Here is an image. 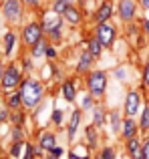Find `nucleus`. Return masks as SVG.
Instances as JSON below:
<instances>
[{
	"instance_id": "17",
	"label": "nucleus",
	"mask_w": 149,
	"mask_h": 159,
	"mask_svg": "<svg viewBox=\"0 0 149 159\" xmlns=\"http://www.w3.org/2000/svg\"><path fill=\"white\" fill-rule=\"evenodd\" d=\"M67 8H69V0H56L55 6H52V10H55L56 14H65Z\"/></svg>"
},
{
	"instance_id": "26",
	"label": "nucleus",
	"mask_w": 149,
	"mask_h": 159,
	"mask_svg": "<svg viewBox=\"0 0 149 159\" xmlns=\"http://www.w3.org/2000/svg\"><path fill=\"white\" fill-rule=\"evenodd\" d=\"M101 159H115V151H113V149H111V147H107L105 151H103Z\"/></svg>"
},
{
	"instance_id": "16",
	"label": "nucleus",
	"mask_w": 149,
	"mask_h": 159,
	"mask_svg": "<svg viewBox=\"0 0 149 159\" xmlns=\"http://www.w3.org/2000/svg\"><path fill=\"white\" fill-rule=\"evenodd\" d=\"M101 40H99V39H93V40H91V43H89V52L91 54H93V57H99V54H101Z\"/></svg>"
},
{
	"instance_id": "42",
	"label": "nucleus",
	"mask_w": 149,
	"mask_h": 159,
	"mask_svg": "<svg viewBox=\"0 0 149 159\" xmlns=\"http://www.w3.org/2000/svg\"><path fill=\"white\" fill-rule=\"evenodd\" d=\"M26 2H28V4H36V0H26Z\"/></svg>"
},
{
	"instance_id": "2",
	"label": "nucleus",
	"mask_w": 149,
	"mask_h": 159,
	"mask_svg": "<svg viewBox=\"0 0 149 159\" xmlns=\"http://www.w3.org/2000/svg\"><path fill=\"white\" fill-rule=\"evenodd\" d=\"M105 85H107V79H105V73H101V70H97V73H93L89 77V91L95 95V97L103 95Z\"/></svg>"
},
{
	"instance_id": "20",
	"label": "nucleus",
	"mask_w": 149,
	"mask_h": 159,
	"mask_svg": "<svg viewBox=\"0 0 149 159\" xmlns=\"http://www.w3.org/2000/svg\"><path fill=\"white\" fill-rule=\"evenodd\" d=\"M65 16H67V20H69V22H73V24H77L79 20H81V16H79V12L74 10V8H67Z\"/></svg>"
},
{
	"instance_id": "19",
	"label": "nucleus",
	"mask_w": 149,
	"mask_h": 159,
	"mask_svg": "<svg viewBox=\"0 0 149 159\" xmlns=\"http://www.w3.org/2000/svg\"><path fill=\"white\" fill-rule=\"evenodd\" d=\"M63 95H65V99H67V101H73V99H74V87H73V83H65Z\"/></svg>"
},
{
	"instance_id": "7",
	"label": "nucleus",
	"mask_w": 149,
	"mask_h": 159,
	"mask_svg": "<svg viewBox=\"0 0 149 159\" xmlns=\"http://www.w3.org/2000/svg\"><path fill=\"white\" fill-rule=\"evenodd\" d=\"M119 14H121L123 20H131L135 14V4L133 0H121V4H119Z\"/></svg>"
},
{
	"instance_id": "9",
	"label": "nucleus",
	"mask_w": 149,
	"mask_h": 159,
	"mask_svg": "<svg viewBox=\"0 0 149 159\" xmlns=\"http://www.w3.org/2000/svg\"><path fill=\"white\" fill-rule=\"evenodd\" d=\"M129 153H131V157H133V159H145V157H143L141 145H139V141L135 139V137H131V139H129Z\"/></svg>"
},
{
	"instance_id": "1",
	"label": "nucleus",
	"mask_w": 149,
	"mask_h": 159,
	"mask_svg": "<svg viewBox=\"0 0 149 159\" xmlns=\"http://www.w3.org/2000/svg\"><path fill=\"white\" fill-rule=\"evenodd\" d=\"M20 97H22V103L26 107H34L36 103L43 97V89H40L38 83L34 81H26L22 83V89H20Z\"/></svg>"
},
{
	"instance_id": "13",
	"label": "nucleus",
	"mask_w": 149,
	"mask_h": 159,
	"mask_svg": "<svg viewBox=\"0 0 149 159\" xmlns=\"http://www.w3.org/2000/svg\"><path fill=\"white\" fill-rule=\"evenodd\" d=\"M40 145H43L44 149H52L55 147V135H52V133H44V135L40 137Z\"/></svg>"
},
{
	"instance_id": "36",
	"label": "nucleus",
	"mask_w": 149,
	"mask_h": 159,
	"mask_svg": "<svg viewBox=\"0 0 149 159\" xmlns=\"http://www.w3.org/2000/svg\"><path fill=\"white\" fill-rule=\"evenodd\" d=\"M4 119H6V111L0 107V121H4Z\"/></svg>"
},
{
	"instance_id": "35",
	"label": "nucleus",
	"mask_w": 149,
	"mask_h": 159,
	"mask_svg": "<svg viewBox=\"0 0 149 159\" xmlns=\"http://www.w3.org/2000/svg\"><path fill=\"white\" fill-rule=\"evenodd\" d=\"M83 107H85V109H89V107H91V99H89V97L83 101Z\"/></svg>"
},
{
	"instance_id": "30",
	"label": "nucleus",
	"mask_w": 149,
	"mask_h": 159,
	"mask_svg": "<svg viewBox=\"0 0 149 159\" xmlns=\"http://www.w3.org/2000/svg\"><path fill=\"white\" fill-rule=\"evenodd\" d=\"M51 34H52V39H59V36H61V26L52 28V30H51Z\"/></svg>"
},
{
	"instance_id": "21",
	"label": "nucleus",
	"mask_w": 149,
	"mask_h": 159,
	"mask_svg": "<svg viewBox=\"0 0 149 159\" xmlns=\"http://www.w3.org/2000/svg\"><path fill=\"white\" fill-rule=\"evenodd\" d=\"M44 51H47V44H44L43 40H38V43L34 44V48H32V54H34V57H43Z\"/></svg>"
},
{
	"instance_id": "37",
	"label": "nucleus",
	"mask_w": 149,
	"mask_h": 159,
	"mask_svg": "<svg viewBox=\"0 0 149 159\" xmlns=\"http://www.w3.org/2000/svg\"><path fill=\"white\" fill-rule=\"evenodd\" d=\"M117 77H119V79H123V77H125V70L119 69V70H117Z\"/></svg>"
},
{
	"instance_id": "18",
	"label": "nucleus",
	"mask_w": 149,
	"mask_h": 159,
	"mask_svg": "<svg viewBox=\"0 0 149 159\" xmlns=\"http://www.w3.org/2000/svg\"><path fill=\"white\" fill-rule=\"evenodd\" d=\"M91 58H93V54H91V52H85V54L81 57V62H79V70H81V73H83V70H87V69H89V65H91Z\"/></svg>"
},
{
	"instance_id": "29",
	"label": "nucleus",
	"mask_w": 149,
	"mask_h": 159,
	"mask_svg": "<svg viewBox=\"0 0 149 159\" xmlns=\"http://www.w3.org/2000/svg\"><path fill=\"white\" fill-rule=\"evenodd\" d=\"M143 157L149 159V139L145 141V145H143Z\"/></svg>"
},
{
	"instance_id": "24",
	"label": "nucleus",
	"mask_w": 149,
	"mask_h": 159,
	"mask_svg": "<svg viewBox=\"0 0 149 159\" xmlns=\"http://www.w3.org/2000/svg\"><path fill=\"white\" fill-rule=\"evenodd\" d=\"M87 137H89V143H91V145L97 143V133H95V129H93V127L87 129Z\"/></svg>"
},
{
	"instance_id": "31",
	"label": "nucleus",
	"mask_w": 149,
	"mask_h": 159,
	"mask_svg": "<svg viewBox=\"0 0 149 159\" xmlns=\"http://www.w3.org/2000/svg\"><path fill=\"white\" fill-rule=\"evenodd\" d=\"M18 153H20V143H16L12 147V157H18Z\"/></svg>"
},
{
	"instance_id": "38",
	"label": "nucleus",
	"mask_w": 149,
	"mask_h": 159,
	"mask_svg": "<svg viewBox=\"0 0 149 159\" xmlns=\"http://www.w3.org/2000/svg\"><path fill=\"white\" fill-rule=\"evenodd\" d=\"M69 159H87V157H79L77 153H71V157H69Z\"/></svg>"
},
{
	"instance_id": "43",
	"label": "nucleus",
	"mask_w": 149,
	"mask_h": 159,
	"mask_svg": "<svg viewBox=\"0 0 149 159\" xmlns=\"http://www.w3.org/2000/svg\"><path fill=\"white\" fill-rule=\"evenodd\" d=\"M48 159H56V155H51V157H48Z\"/></svg>"
},
{
	"instance_id": "8",
	"label": "nucleus",
	"mask_w": 149,
	"mask_h": 159,
	"mask_svg": "<svg viewBox=\"0 0 149 159\" xmlns=\"http://www.w3.org/2000/svg\"><path fill=\"white\" fill-rule=\"evenodd\" d=\"M125 111L127 115H135L139 111V95L137 93H129L125 99Z\"/></svg>"
},
{
	"instance_id": "11",
	"label": "nucleus",
	"mask_w": 149,
	"mask_h": 159,
	"mask_svg": "<svg viewBox=\"0 0 149 159\" xmlns=\"http://www.w3.org/2000/svg\"><path fill=\"white\" fill-rule=\"evenodd\" d=\"M61 26V18L55 14H47V18H44V30H52V28Z\"/></svg>"
},
{
	"instance_id": "4",
	"label": "nucleus",
	"mask_w": 149,
	"mask_h": 159,
	"mask_svg": "<svg viewBox=\"0 0 149 159\" xmlns=\"http://www.w3.org/2000/svg\"><path fill=\"white\" fill-rule=\"evenodd\" d=\"M4 14H6L8 20L16 22L20 18V2L18 0H6L4 2Z\"/></svg>"
},
{
	"instance_id": "33",
	"label": "nucleus",
	"mask_w": 149,
	"mask_h": 159,
	"mask_svg": "<svg viewBox=\"0 0 149 159\" xmlns=\"http://www.w3.org/2000/svg\"><path fill=\"white\" fill-rule=\"evenodd\" d=\"M24 159H32V147L30 145H26V155H24Z\"/></svg>"
},
{
	"instance_id": "6",
	"label": "nucleus",
	"mask_w": 149,
	"mask_h": 159,
	"mask_svg": "<svg viewBox=\"0 0 149 159\" xmlns=\"http://www.w3.org/2000/svg\"><path fill=\"white\" fill-rule=\"evenodd\" d=\"M18 81H20L18 69H14V66H8V69L4 70V77H2V85H4V89H12V87H14Z\"/></svg>"
},
{
	"instance_id": "34",
	"label": "nucleus",
	"mask_w": 149,
	"mask_h": 159,
	"mask_svg": "<svg viewBox=\"0 0 149 159\" xmlns=\"http://www.w3.org/2000/svg\"><path fill=\"white\" fill-rule=\"evenodd\" d=\"M145 85L149 87V65L145 66Z\"/></svg>"
},
{
	"instance_id": "22",
	"label": "nucleus",
	"mask_w": 149,
	"mask_h": 159,
	"mask_svg": "<svg viewBox=\"0 0 149 159\" xmlns=\"http://www.w3.org/2000/svg\"><path fill=\"white\" fill-rule=\"evenodd\" d=\"M141 129H149V109L147 107L141 113Z\"/></svg>"
},
{
	"instance_id": "27",
	"label": "nucleus",
	"mask_w": 149,
	"mask_h": 159,
	"mask_svg": "<svg viewBox=\"0 0 149 159\" xmlns=\"http://www.w3.org/2000/svg\"><path fill=\"white\" fill-rule=\"evenodd\" d=\"M52 121H55L56 125H59L61 121H63V111H61V109H56V111L52 113Z\"/></svg>"
},
{
	"instance_id": "12",
	"label": "nucleus",
	"mask_w": 149,
	"mask_h": 159,
	"mask_svg": "<svg viewBox=\"0 0 149 159\" xmlns=\"http://www.w3.org/2000/svg\"><path fill=\"white\" fill-rule=\"evenodd\" d=\"M79 121H81V111H74L73 117H71V125H69V137H74V133H77V127H79Z\"/></svg>"
},
{
	"instance_id": "15",
	"label": "nucleus",
	"mask_w": 149,
	"mask_h": 159,
	"mask_svg": "<svg viewBox=\"0 0 149 159\" xmlns=\"http://www.w3.org/2000/svg\"><path fill=\"white\" fill-rule=\"evenodd\" d=\"M14 43H16V36H14V32H8L6 34V39H4V52L6 54H10L12 52V48H14Z\"/></svg>"
},
{
	"instance_id": "14",
	"label": "nucleus",
	"mask_w": 149,
	"mask_h": 159,
	"mask_svg": "<svg viewBox=\"0 0 149 159\" xmlns=\"http://www.w3.org/2000/svg\"><path fill=\"white\" fill-rule=\"evenodd\" d=\"M123 135H125L127 139H131V137L135 135V123L131 119H127L125 123H123Z\"/></svg>"
},
{
	"instance_id": "32",
	"label": "nucleus",
	"mask_w": 149,
	"mask_h": 159,
	"mask_svg": "<svg viewBox=\"0 0 149 159\" xmlns=\"http://www.w3.org/2000/svg\"><path fill=\"white\" fill-rule=\"evenodd\" d=\"M51 151H52V155H56V157H59V155H63V149H61V147H56V145L51 149Z\"/></svg>"
},
{
	"instance_id": "3",
	"label": "nucleus",
	"mask_w": 149,
	"mask_h": 159,
	"mask_svg": "<svg viewBox=\"0 0 149 159\" xmlns=\"http://www.w3.org/2000/svg\"><path fill=\"white\" fill-rule=\"evenodd\" d=\"M97 39L101 40L105 47H109V44L113 43V39H115V28L111 26V24H107V22L99 24V28H97Z\"/></svg>"
},
{
	"instance_id": "40",
	"label": "nucleus",
	"mask_w": 149,
	"mask_h": 159,
	"mask_svg": "<svg viewBox=\"0 0 149 159\" xmlns=\"http://www.w3.org/2000/svg\"><path fill=\"white\" fill-rule=\"evenodd\" d=\"M2 77H4V73H2V65H0V83H2Z\"/></svg>"
},
{
	"instance_id": "5",
	"label": "nucleus",
	"mask_w": 149,
	"mask_h": 159,
	"mask_svg": "<svg viewBox=\"0 0 149 159\" xmlns=\"http://www.w3.org/2000/svg\"><path fill=\"white\" fill-rule=\"evenodd\" d=\"M40 34H43V30H40L38 24H28V26L24 28V43L26 44H36L40 40Z\"/></svg>"
},
{
	"instance_id": "23",
	"label": "nucleus",
	"mask_w": 149,
	"mask_h": 159,
	"mask_svg": "<svg viewBox=\"0 0 149 159\" xmlns=\"http://www.w3.org/2000/svg\"><path fill=\"white\" fill-rule=\"evenodd\" d=\"M20 101H22L20 93H18V95H12V97H10V101H8V105H10V109H16V107L20 105Z\"/></svg>"
},
{
	"instance_id": "28",
	"label": "nucleus",
	"mask_w": 149,
	"mask_h": 159,
	"mask_svg": "<svg viewBox=\"0 0 149 159\" xmlns=\"http://www.w3.org/2000/svg\"><path fill=\"white\" fill-rule=\"evenodd\" d=\"M111 125H113V131H117V129H119V115H117V113L111 115Z\"/></svg>"
},
{
	"instance_id": "39",
	"label": "nucleus",
	"mask_w": 149,
	"mask_h": 159,
	"mask_svg": "<svg viewBox=\"0 0 149 159\" xmlns=\"http://www.w3.org/2000/svg\"><path fill=\"white\" fill-rule=\"evenodd\" d=\"M141 2H143V6H145V8H149V0H141Z\"/></svg>"
},
{
	"instance_id": "25",
	"label": "nucleus",
	"mask_w": 149,
	"mask_h": 159,
	"mask_svg": "<svg viewBox=\"0 0 149 159\" xmlns=\"http://www.w3.org/2000/svg\"><path fill=\"white\" fill-rule=\"evenodd\" d=\"M101 123H103V111L101 109H95V125L99 127Z\"/></svg>"
},
{
	"instance_id": "10",
	"label": "nucleus",
	"mask_w": 149,
	"mask_h": 159,
	"mask_svg": "<svg viewBox=\"0 0 149 159\" xmlns=\"http://www.w3.org/2000/svg\"><path fill=\"white\" fill-rule=\"evenodd\" d=\"M111 12H113V8H111L109 4H103V6L99 8V12H97V22H99V24L107 22V18L111 16Z\"/></svg>"
},
{
	"instance_id": "41",
	"label": "nucleus",
	"mask_w": 149,
	"mask_h": 159,
	"mask_svg": "<svg viewBox=\"0 0 149 159\" xmlns=\"http://www.w3.org/2000/svg\"><path fill=\"white\" fill-rule=\"evenodd\" d=\"M145 32L149 34V22H145Z\"/></svg>"
}]
</instances>
